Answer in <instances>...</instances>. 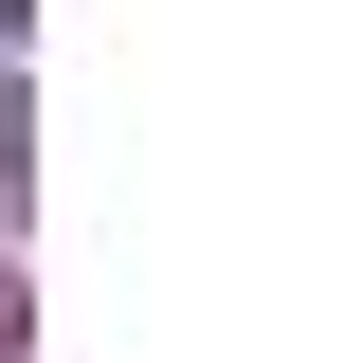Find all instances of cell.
<instances>
[{"label": "cell", "mask_w": 363, "mask_h": 363, "mask_svg": "<svg viewBox=\"0 0 363 363\" xmlns=\"http://www.w3.org/2000/svg\"><path fill=\"white\" fill-rule=\"evenodd\" d=\"M0 363H37V327H18V291H0Z\"/></svg>", "instance_id": "1"}, {"label": "cell", "mask_w": 363, "mask_h": 363, "mask_svg": "<svg viewBox=\"0 0 363 363\" xmlns=\"http://www.w3.org/2000/svg\"><path fill=\"white\" fill-rule=\"evenodd\" d=\"M0 18H18V0H0Z\"/></svg>", "instance_id": "2"}]
</instances>
